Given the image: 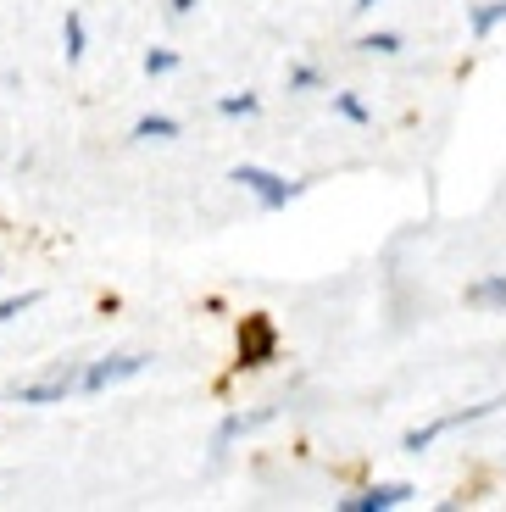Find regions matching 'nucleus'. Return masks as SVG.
<instances>
[{
    "label": "nucleus",
    "instance_id": "obj_10",
    "mask_svg": "<svg viewBox=\"0 0 506 512\" xmlns=\"http://www.w3.org/2000/svg\"><path fill=\"white\" fill-rule=\"evenodd\" d=\"M217 112H223V117H251L256 112V95H223Z\"/></svg>",
    "mask_w": 506,
    "mask_h": 512
},
{
    "label": "nucleus",
    "instance_id": "obj_6",
    "mask_svg": "<svg viewBox=\"0 0 506 512\" xmlns=\"http://www.w3.org/2000/svg\"><path fill=\"white\" fill-rule=\"evenodd\" d=\"M468 301H473V307H506V273H501V279L473 284V290H468Z\"/></svg>",
    "mask_w": 506,
    "mask_h": 512
},
{
    "label": "nucleus",
    "instance_id": "obj_13",
    "mask_svg": "<svg viewBox=\"0 0 506 512\" xmlns=\"http://www.w3.org/2000/svg\"><path fill=\"white\" fill-rule=\"evenodd\" d=\"M34 301H39L34 290H28V295H12V301H0V323H12L17 312H28V307H34Z\"/></svg>",
    "mask_w": 506,
    "mask_h": 512
},
{
    "label": "nucleus",
    "instance_id": "obj_14",
    "mask_svg": "<svg viewBox=\"0 0 506 512\" xmlns=\"http://www.w3.org/2000/svg\"><path fill=\"white\" fill-rule=\"evenodd\" d=\"M173 67H178L173 51H151V56H145V73H151V78H156V73H173Z\"/></svg>",
    "mask_w": 506,
    "mask_h": 512
},
{
    "label": "nucleus",
    "instance_id": "obj_1",
    "mask_svg": "<svg viewBox=\"0 0 506 512\" xmlns=\"http://www.w3.org/2000/svg\"><path fill=\"white\" fill-rule=\"evenodd\" d=\"M234 184H245V190H251L256 201L267 206V212H279V206H290V201H295V190H301V184L279 179V173H267V167H251V162H240V167H234Z\"/></svg>",
    "mask_w": 506,
    "mask_h": 512
},
{
    "label": "nucleus",
    "instance_id": "obj_5",
    "mask_svg": "<svg viewBox=\"0 0 506 512\" xmlns=\"http://www.w3.org/2000/svg\"><path fill=\"white\" fill-rule=\"evenodd\" d=\"M73 373H62V379H45V384H17L12 396L23 401V407H51V401H67L73 396Z\"/></svg>",
    "mask_w": 506,
    "mask_h": 512
},
{
    "label": "nucleus",
    "instance_id": "obj_11",
    "mask_svg": "<svg viewBox=\"0 0 506 512\" xmlns=\"http://www.w3.org/2000/svg\"><path fill=\"white\" fill-rule=\"evenodd\" d=\"M362 51H373V56H395V51H401V34H367V39H362Z\"/></svg>",
    "mask_w": 506,
    "mask_h": 512
},
{
    "label": "nucleus",
    "instance_id": "obj_3",
    "mask_svg": "<svg viewBox=\"0 0 506 512\" xmlns=\"http://www.w3.org/2000/svg\"><path fill=\"white\" fill-rule=\"evenodd\" d=\"M145 362H151V357H106V362H95L78 384H84V390H106V384H117V379H134Z\"/></svg>",
    "mask_w": 506,
    "mask_h": 512
},
{
    "label": "nucleus",
    "instance_id": "obj_12",
    "mask_svg": "<svg viewBox=\"0 0 506 512\" xmlns=\"http://www.w3.org/2000/svg\"><path fill=\"white\" fill-rule=\"evenodd\" d=\"M334 112H340V117H351V123H367V106L356 101V95H334Z\"/></svg>",
    "mask_w": 506,
    "mask_h": 512
},
{
    "label": "nucleus",
    "instance_id": "obj_7",
    "mask_svg": "<svg viewBox=\"0 0 506 512\" xmlns=\"http://www.w3.org/2000/svg\"><path fill=\"white\" fill-rule=\"evenodd\" d=\"M501 23H506V0H490V6H479V12H473V39L495 34Z\"/></svg>",
    "mask_w": 506,
    "mask_h": 512
},
{
    "label": "nucleus",
    "instance_id": "obj_8",
    "mask_svg": "<svg viewBox=\"0 0 506 512\" xmlns=\"http://www.w3.org/2000/svg\"><path fill=\"white\" fill-rule=\"evenodd\" d=\"M173 134H178L173 117H140L134 123V140H173Z\"/></svg>",
    "mask_w": 506,
    "mask_h": 512
},
{
    "label": "nucleus",
    "instance_id": "obj_4",
    "mask_svg": "<svg viewBox=\"0 0 506 512\" xmlns=\"http://www.w3.org/2000/svg\"><path fill=\"white\" fill-rule=\"evenodd\" d=\"M406 501H412V485H373L345 501V512H390V507H406Z\"/></svg>",
    "mask_w": 506,
    "mask_h": 512
},
{
    "label": "nucleus",
    "instance_id": "obj_9",
    "mask_svg": "<svg viewBox=\"0 0 506 512\" xmlns=\"http://www.w3.org/2000/svg\"><path fill=\"white\" fill-rule=\"evenodd\" d=\"M62 45H67V62H78L84 56V17H67V28H62Z\"/></svg>",
    "mask_w": 506,
    "mask_h": 512
},
{
    "label": "nucleus",
    "instance_id": "obj_17",
    "mask_svg": "<svg viewBox=\"0 0 506 512\" xmlns=\"http://www.w3.org/2000/svg\"><path fill=\"white\" fill-rule=\"evenodd\" d=\"M356 6H379V0H356Z\"/></svg>",
    "mask_w": 506,
    "mask_h": 512
},
{
    "label": "nucleus",
    "instance_id": "obj_2",
    "mask_svg": "<svg viewBox=\"0 0 506 512\" xmlns=\"http://www.w3.org/2000/svg\"><path fill=\"white\" fill-rule=\"evenodd\" d=\"M273 351H279V334H273V323L256 312V318H245L240 329V368H267L273 362Z\"/></svg>",
    "mask_w": 506,
    "mask_h": 512
},
{
    "label": "nucleus",
    "instance_id": "obj_15",
    "mask_svg": "<svg viewBox=\"0 0 506 512\" xmlns=\"http://www.w3.org/2000/svg\"><path fill=\"white\" fill-rule=\"evenodd\" d=\"M312 84H317L312 67H295V73H290V90H312Z\"/></svg>",
    "mask_w": 506,
    "mask_h": 512
},
{
    "label": "nucleus",
    "instance_id": "obj_16",
    "mask_svg": "<svg viewBox=\"0 0 506 512\" xmlns=\"http://www.w3.org/2000/svg\"><path fill=\"white\" fill-rule=\"evenodd\" d=\"M173 12L184 17V12H195V0H173Z\"/></svg>",
    "mask_w": 506,
    "mask_h": 512
}]
</instances>
